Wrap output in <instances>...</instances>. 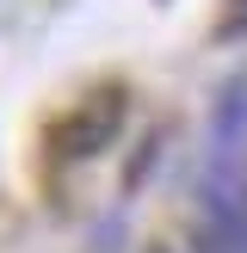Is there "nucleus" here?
<instances>
[{
	"instance_id": "nucleus-1",
	"label": "nucleus",
	"mask_w": 247,
	"mask_h": 253,
	"mask_svg": "<svg viewBox=\"0 0 247 253\" xmlns=\"http://www.w3.org/2000/svg\"><path fill=\"white\" fill-rule=\"evenodd\" d=\"M118 130H124V86H93L81 105H68L49 124V148L62 161H93L118 142Z\"/></svg>"
},
{
	"instance_id": "nucleus-2",
	"label": "nucleus",
	"mask_w": 247,
	"mask_h": 253,
	"mask_svg": "<svg viewBox=\"0 0 247 253\" xmlns=\"http://www.w3.org/2000/svg\"><path fill=\"white\" fill-rule=\"evenodd\" d=\"M216 155H229L235 167L247 173V93H222V111H216Z\"/></svg>"
},
{
	"instance_id": "nucleus-3",
	"label": "nucleus",
	"mask_w": 247,
	"mask_h": 253,
	"mask_svg": "<svg viewBox=\"0 0 247 253\" xmlns=\"http://www.w3.org/2000/svg\"><path fill=\"white\" fill-rule=\"evenodd\" d=\"M192 253H247V229H241V222H229V216H210V210H204Z\"/></svg>"
}]
</instances>
